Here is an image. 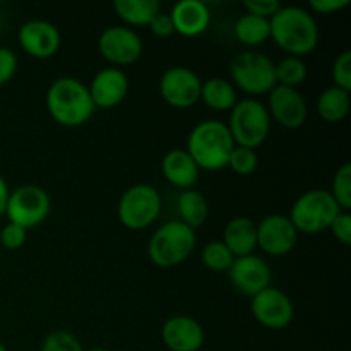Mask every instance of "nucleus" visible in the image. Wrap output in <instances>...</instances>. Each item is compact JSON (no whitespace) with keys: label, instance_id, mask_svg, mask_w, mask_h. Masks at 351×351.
Returning a JSON list of instances; mask_svg holds the SVG:
<instances>
[{"label":"nucleus","instance_id":"nucleus-1","mask_svg":"<svg viewBox=\"0 0 351 351\" xmlns=\"http://www.w3.org/2000/svg\"><path fill=\"white\" fill-rule=\"evenodd\" d=\"M271 40L278 45L288 57L307 55L317 47L319 27L314 16L304 7H281L269 19Z\"/></svg>","mask_w":351,"mask_h":351},{"label":"nucleus","instance_id":"nucleus-2","mask_svg":"<svg viewBox=\"0 0 351 351\" xmlns=\"http://www.w3.org/2000/svg\"><path fill=\"white\" fill-rule=\"evenodd\" d=\"M47 110L62 127H81L95 115L96 106L88 86L75 77H58L47 91Z\"/></svg>","mask_w":351,"mask_h":351},{"label":"nucleus","instance_id":"nucleus-3","mask_svg":"<svg viewBox=\"0 0 351 351\" xmlns=\"http://www.w3.org/2000/svg\"><path fill=\"white\" fill-rule=\"evenodd\" d=\"M235 143L228 127L221 120H202L187 137V153L199 170L219 171L228 167V158Z\"/></svg>","mask_w":351,"mask_h":351},{"label":"nucleus","instance_id":"nucleus-4","mask_svg":"<svg viewBox=\"0 0 351 351\" xmlns=\"http://www.w3.org/2000/svg\"><path fill=\"white\" fill-rule=\"evenodd\" d=\"M195 230L178 219L167 221L153 233L147 245V256L158 267H175L184 264L195 249Z\"/></svg>","mask_w":351,"mask_h":351},{"label":"nucleus","instance_id":"nucleus-5","mask_svg":"<svg viewBox=\"0 0 351 351\" xmlns=\"http://www.w3.org/2000/svg\"><path fill=\"white\" fill-rule=\"evenodd\" d=\"M235 146L256 151L263 146L271 132V117L266 105L256 98H243L230 110L226 123Z\"/></svg>","mask_w":351,"mask_h":351},{"label":"nucleus","instance_id":"nucleus-6","mask_svg":"<svg viewBox=\"0 0 351 351\" xmlns=\"http://www.w3.org/2000/svg\"><path fill=\"white\" fill-rule=\"evenodd\" d=\"M341 213L339 206L332 199L331 192L324 189H312L304 192L290 209V221L298 233L315 235L329 230L332 219Z\"/></svg>","mask_w":351,"mask_h":351},{"label":"nucleus","instance_id":"nucleus-7","mask_svg":"<svg viewBox=\"0 0 351 351\" xmlns=\"http://www.w3.org/2000/svg\"><path fill=\"white\" fill-rule=\"evenodd\" d=\"M230 77L239 89L250 96L269 95L276 86L274 62L256 50L240 51L230 62Z\"/></svg>","mask_w":351,"mask_h":351},{"label":"nucleus","instance_id":"nucleus-8","mask_svg":"<svg viewBox=\"0 0 351 351\" xmlns=\"http://www.w3.org/2000/svg\"><path fill=\"white\" fill-rule=\"evenodd\" d=\"M119 219L125 228L139 232L158 219L161 213L160 192L149 184H136L127 189L117 206Z\"/></svg>","mask_w":351,"mask_h":351},{"label":"nucleus","instance_id":"nucleus-9","mask_svg":"<svg viewBox=\"0 0 351 351\" xmlns=\"http://www.w3.org/2000/svg\"><path fill=\"white\" fill-rule=\"evenodd\" d=\"M51 209L50 195L38 185H21L9 194L5 216L9 223L23 226L24 230L40 226L48 218Z\"/></svg>","mask_w":351,"mask_h":351},{"label":"nucleus","instance_id":"nucleus-10","mask_svg":"<svg viewBox=\"0 0 351 351\" xmlns=\"http://www.w3.org/2000/svg\"><path fill=\"white\" fill-rule=\"evenodd\" d=\"M201 77L192 69L177 65L161 75L160 95L173 108L185 110L201 101Z\"/></svg>","mask_w":351,"mask_h":351},{"label":"nucleus","instance_id":"nucleus-11","mask_svg":"<svg viewBox=\"0 0 351 351\" xmlns=\"http://www.w3.org/2000/svg\"><path fill=\"white\" fill-rule=\"evenodd\" d=\"M99 55L112 65L122 67L137 62L144 45L139 34L127 26H110L98 38Z\"/></svg>","mask_w":351,"mask_h":351},{"label":"nucleus","instance_id":"nucleus-12","mask_svg":"<svg viewBox=\"0 0 351 351\" xmlns=\"http://www.w3.org/2000/svg\"><path fill=\"white\" fill-rule=\"evenodd\" d=\"M250 312L261 326L273 331L288 328L293 321L295 307L291 298L280 288L267 287L250 302Z\"/></svg>","mask_w":351,"mask_h":351},{"label":"nucleus","instance_id":"nucleus-13","mask_svg":"<svg viewBox=\"0 0 351 351\" xmlns=\"http://www.w3.org/2000/svg\"><path fill=\"white\" fill-rule=\"evenodd\" d=\"M256 226L257 247L267 256H287L297 247L298 232L288 216L267 215Z\"/></svg>","mask_w":351,"mask_h":351},{"label":"nucleus","instance_id":"nucleus-14","mask_svg":"<svg viewBox=\"0 0 351 351\" xmlns=\"http://www.w3.org/2000/svg\"><path fill=\"white\" fill-rule=\"evenodd\" d=\"M271 267L263 257L250 254L237 257L228 269V280L239 293L245 297H256L267 287H271Z\"/></svg>","mask_w":351,"mask_h":351},{"label":"nucleus","instance_id":"nucleus-15","mask_svg":"<svg viewBox=\"0 0 351 351\" xmlns=\"http://www.w3.org/2000/svg\"><path fill=\"white\" fill-rule=\"evenodd\" d=\"M17 41L29 57L45 60V58L53 57L60 50L62 36L58 27L50 21L33 19L19 27Z\"/></svg>","mask_w":351,"mask_h":351},{"label":"nucleus","instance_id":"nucleus-16","mask_svg":"<svg viewBox=\"0 0 351 351\" xmlns=\"http://www.w3.org/2000/svg\"><path fill=\"white\" fill-rule=\"evenodd\" d=\"M269 117L285 129H300L308 115L307 103L298 89L274 86L269 91Z\"/></svg>","mask_w":351,"mask_h":351},{"label":"nucleus","instance_id":"nucleus-17","mask_svg":"<svg viewBox=\"0 0 351 351\" xmlns=\"http://www.w3.org/2000/svg\"><path fill=\"white\" fill-rule=\"evenodd\" d=\"M96 108H113L127 98L130 89L129 77L119 67L101 69L88 86Z\"/></svg>","mask_w":351,"mask_h":351},{"label":"nucleus","instance_id":"nucleus-18","mask_svg":"<svg viewBox=\"0 0 351 351\" xmlns=\"http://www.w3.org/2000/svg\"><path fill=\"white\" fill-rule=\"evenodd\" d=\"M161 339L170 351H199L204 345V329L189 315H173L161 328Z\"/></svg>","mask_w":351,"mask_h":351},{"label":"nucleus","instance_id":"nucleus-19","mask_svg":"<svg viewBox=\"0 0 351 351\" xmlns=\"http://www.w3.org/2000/svg\"><path fill=\"white\" fill-rule=\"evenodd\" d=\"M175 33L194 38L204 33L211 23V10L201 0H182L170 10Z\"/></svg>","mask_w":351,"mask_h":351},{"label":"nucleus","instance_id":"nucleus-20","mask_svg":"<svg viewBox=\"0 0 351 351\" xmlns=\"http://www.w3.org/2000/svg\"><path fill=\"white\" fill-rule=\"evenodd\" d=\"M161 171L168 184L182 191H189L195 185L201 170L187 151L171 149L161 160Z\"/></svg>","mask_w":351,"mask_h":351},{"label":"nucleus","instance_id":"nucleus-21","mask_svg":"<svg viewBox=\"0 0 351 351\" xmlns=\"http://www.w3.org/2000/svg\"><path fill=\"white\" fill-rule=\"evenodd\" d=\"M223 243L237 257H245L257 249V226L247 216H237L223 230Z\"/></svg>","mask_w":351,"mask_h":351},{"label":"nucleus","instance_id":"nucleus-22","mask_svg":"<svg viewBox=\"0 0 351 351\" xmlns=\"http://www.w3.org/2000/svg\"><path fill=\"white\" fill-rule=\"evenodd\" d=\"M201 101L215 112H230L237 105L235 86L225 77H211L202 81Z\"/></svg>","mask_w":351,"mask_h":351},{"label":"nucleus","instance_id":"nucleus-23","mask_svg":"<svg viewBox=\"0 0 351 351\" xmlns=\"http://www.w3.org/2000/svg\"><path fill=\"white\" fill-rule=\"evenodd\" d=\"M350 91L331 86V88L324 89V91L319 95L315 110H317V115L321 117L324 122L338 123L346 119V115L350 113Z\"/></svg>","mask_w":351,"mask_h":351},{"label":"nucleus","instance_id":"nucleus-24","mask_svg":"<svg viewBox=\"0 0 351 351\" xmlns=\"http://www.w3.org/2000/svg\"><path fill=\"white\" fill-rule=\"evenodd\" d=\"M117 16L129 26H149L153 17L161 10L158 0H115Z\"/></svg>","mask_w":351,"mask_h":351},{"label":"nucleus","instance_id":"nucleus-25","mask_svg":"<svg viewBox=\"0 0 351 351\" xmlns=\"http://www.w3.org/2000/svg\"><path fill=\"white\" fill-rule=\"evenodd\" d=\"M177 211L178 221L187 225L189 228L195 230L204 225L206 219H208V201L199 191L189 189V191H184L178 195Z\"/></svg>","mask_w":351,"mask_h":351},{"label":"nucleus","instance_id":"nucleus-26","mask_svg":"<svg viewBox=\"0 0 351 351\" xmlns=\"http://www.w3.org/2000/svg\"><path fill=\"white\" fill-rule=\"evenodd\" d=\"M233 33H235V38L240 43L249 48H256L259 45L266 43L271 38L269 21L252 16V14H243L242 17L237 19L235 26H233Z\"/></svg>","mask_w":351,"mask_h":351},{"label":"nucleus","instance_id":"nucleus-27","mask_svg":"<svg viewBox=\"0 0 351 351\" xmlns=\"http://www.w3.org/2000/svg\"><path fill=\"white\" fill-rule=\"evenodd\" d=\"M276 84L297 89L307 79V65L298 57H285L274 64Z\"/></svg>","mask_w":351,"mask_h":351},{"label":"nucleus","instance_id":"nucleus-28","mask_svg":"<svg viewBox=\"0 0 351 351\" xmlns=\"http://www.w3.org/2000/svg\"><path fill=\"white\" fill-rule=\"evenodd\" d=\"M201 259L202 264L209 271H215V273H228L233 261H235V256L230 252L228 247L221 240H213V242H208L202 247Z\"/></svg>","mask_w":351,"mask_h":351},{"label":"nucleus","instance_id":"nucleus-29","mask_svg":"<svg viewBox=\"0 0 351 351\" xmlns=\"http://www.w3.org/2000/svg\"><path fill=\"white\" fill-rule=\"evenodd\" d=\"M331 195L341 211H350L351 208V165L343 163L336 170L331 184Z\"/></svg>","mask_w":351,"mask_h":351},{"label":"nucleus","instance_id":"nucleus-30","mask_svg":"<svg viewBox=\"0 0 351 351\" xmlns=\"http://www.w3.org/2000/svg\"><path fill=\"white\" fill-rule=\"evenodd\" d=\"M257 165H259L257 153L249 147L235 146L228 158V168H232V171H235L237 175H242V177L254 173Z\"/></svg>","mask_w":351,"mask_h":351},{"label":"nucleus","instance_id":"nucleus-31","mask_svg":"<svg viewBox=\"0 0 351 351\" xmlns=\"http://www.w3.org/2000/svg\"><path fill=\"white\" fill-rule=\"evenodd\" d=\"M41 351H84V348L72 332L57 329L45 336L43 343H41Z\"/></svg>","mask_w":351,"mask_h":351},{"label":"nucleus","instance_id":"nucleus-32","mask_svg":"<svg viewBox=\"0 0 351 351\" xmlns=\"http://www.w3.org/2000/svg\"><path fill=\"white\" fill-rule=\"evenodd\" d=\"M332 82L336 88L351 91V51L345 50L335 58L331 69Z\"/></svg>","mask_w":351,"mask_h":351},{"label":"nucleus","instance_id":"nucleus-33","mask_svg":"<svg viewBox=\"0 0 351 351\" xmlns=\"http://www.w3.org/2000/svg\"><path fill=\"white\" fill-rule=\"evenodd\" d=\"M26 240L27 230L16 225V223H7V225L0 230V245L7 250H19L21 247H24Z\"/></svg>","mask_w":351,"mask_h":351},{"label":"nucleus","instance_id":"nucleus-34","mask_svg":"<svg viewBox=\"0 0 351 351\" xmlns=\"http://www.w3.org/2000/svg\"><path fill=\"white\" fill-rule=\"evenodd\" d=\"M243 7H245L247 14L269 21L283 5L278 0H247L243 2Z\"/></svg>","mask_w":351,"mask_h":351},{"label":"nucleus","instance_id":"nucleus-35","mask_svg":"<svg viewBox=\"0 0 351 351\" xmlns=\"http://www.w3.org/2000/svg\"><path fill=\"white\" fill-rule=\"evenodd\" d=\"M329 230L332 232V237L343 245L351 243V215L350 211H341L335 219H332Z\"/></svg>","mask_w":351,"mask_h":351},{"label":"nucleus","instance_id":"nucleus-36","mask_svg":"<svg viewBox=\"0 0 351 351\" xmlns=\"http://www.w3.org/2000/svg\"><path fill=\"white\" fill-rule=\"evenodd\" d=\"M17 57L10 48L0 47V86H5L16 75Z\"/></svg>","mask_w":351,"mask_h":351},{"label":"nucleus","instance_id":"nucleus-37","mask_svg":"<svg viewBox=\"0 0 351 351\" xmlns=\"http://www.w3.org/2000/svg\"><path fill=\"white\" fill-rule=\"evenodd\" d=\"M149 29L154 36L158 38H168L175 33L173 29V23H171V17L168 12H160L153 17V21L149 23Z\"/></svg>","mask_w":351,"mask_h":351},{"label":"nucleus","instance_id":"nucleus-38","mask_svg":"<svg viewBox=\"0 0 351 351\" xmlns=\"http://www.w3.org/2000/svg\"><path fill=\"white\" fill-rule=\"evenodd\" d=\"M311 9L317 14H335L350 5V0H311Z\"/></svg>","mask_w":351,"mask_h":351},{"label":"nucleus","instance_id":"nucleus-39","mask_svg":"<svg viewBox=\"0 0 351 351\" xmlns=\"http://www.w3.org/2000/svg\"><path fill=\"white\" fill-rule=\"evenodd\" d=\"M9 185H7L5 178L0 175V216L5 215V208H7V201H9Z\"/></svg>","mask_w":351,"mask_h":351},{"label":"nucleus","instance_id":"nucleus-40","mask_svg":"<svg viewBox=\"0 0 351 351\" xmlns=\"http://www.w3.org/2000/svg\"><path fill=\"white\" fill-rule=\"evenodd\" d=\"M84 351H110V350L103 348V346H95V348H89V350H84Z\"/></svg>","mask_w":351,"mask_h":351},{"label":"nucleus","instance_id":"nucleus-41","mask_svg":"<svg viewBox=\"0 0 351 351\" xmlns=\"http://www.w3.org/2000/svg\"><path fill=\"white\" fill-rule=\"evenodd\" d=\"M0 351H7V348H5V345H3L2 341H0Z\"/></svg>","mask_w":351,"mask_h":351}]
</instances>
